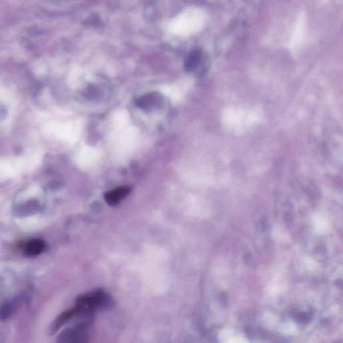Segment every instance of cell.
Listing matches in <instances>:
<instances>
[{
  "label": "cell",
  "instance_id": "5",
  "mask_svg": "<svg viewBox=\"0 0 343 343\" xmlns=\"http://www.w3.org/2000/svg\"><path fill=\"white\" fill-rule=\"evenodd\" d=\"M45 244L42 240H34L26 244L24 251L28 256H36L43 250Z\"/></svg>",
  "mask_w": 343,
  "mask_h": 343
},
{
  "label": "cell",
  "instance_id": "7",
  "mask_svg": "<svg viewBox=\"0 0 343 343\" xmlns=\"http://www.w3.org/2000/svg\"><path fill=\"white\" fill-rule=\"evenodd\" d=\"M296 319L302 324H307L310 321L311 315L309 313L301 312L296 314Z\"/></svg>",
  "mask_w": 343,
  "mask_h": 343
},
{
  "label": "cell",
  "instance_id": "6",
  "mask_svg": "<svg viewBox=\"0 0 343 343\" xmlns=\"http://www.w3.org/2000/svg\"><path fill=\"white\" fill-rule=\"evenodd\" d=\"M14 305L12 302H7L3 305L0 309V318L1 319H7L12 315V312H14Z\"/></svg>",
  "mask_w": 343,
  "mask_h": 343
},
{
  "label": "cell",
  "instance_id": "3",
  "mask_svg": "<svg viewBox=\"0 0 343 343\" xmlns=\"http://www.w3.org/2000/svg\"><path fill=\"white\" fill-rule=\"evenodd\" d=\"M161 102L162 97L158 93H154L141 97L137 102V105L141 109L149 110L153 107L158 106Z\"/></svg>",
  "mask_w": 343,
  "mask_h": 343
},
{
  "label": "cell",
  "instance_id": "1",
  "mask_svg": "<svg viewBox=\"0 0 343 343\" xmlns=\"http://www.w3.org/2000/svg\"><path fill=\"white\" fill-rule=\"evenodd\" d=\"M88 325L79 323L75 326L66 328L58 335L56 343H88Z\"/></svg>",
  "mask_w": 343,
  "mask_h": 343
},
{
  "label": "cell",
  "instance_id": "2",
  "mask_svg": "<svg viewBox=\"0 0 343 343\" xmlns=\"http://www.w3.org/2000/svg\"><path fill=\"white\" fill-rule=\"evenodd\" d=\"M203 58V51L200 49L192 50L189 54L185 63V69L187 72H192L197 69Z\"/></svg>",
  "mask_w": 343,
  "mask_h": 343
},
{
  "label": "cell",
  "instance_id": "4",
  "mask_svg": "<svg viewBox=\"0 0 343 343\" xmlns=\"http://www.w3.org/2000/svg\"><path fill=\"white\" fill-rule=\"evenodd\" d=\"M130 192V189L127 187H120L109 191L105 195V200L109 205H115L119 203Z\"/></svg>",
  "mask_w": 343,
  "mask_h": 343
}]
</instances>
